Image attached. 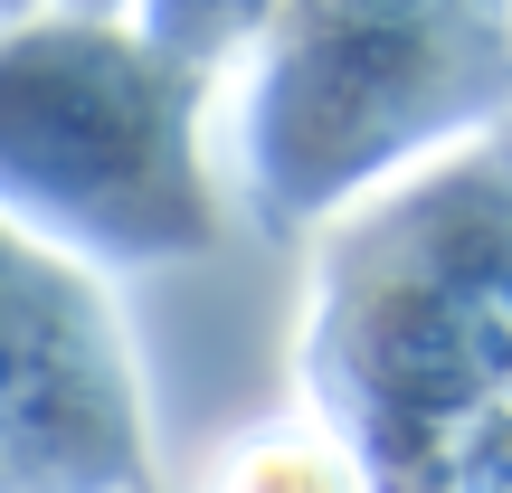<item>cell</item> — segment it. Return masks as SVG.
I'll return each mask as SVG.
<instances>
[{
  "label": "cell",
  "instance_id": "obj_1",
  "mask_svg": "<svg viewBox=\"0 0 512 493\" xmlns=\"http://www.w3.org/2000/svg\"><path fill=\"white\" fill-rule=\"evenodd\" d=\"M228 493H351V484H342V465L313 456V446L256 437L247 456H228Z\"/></svg>",
  "mask_w": 512,
  "mask_h": 493
}]
</instances>
